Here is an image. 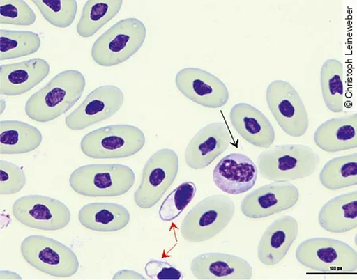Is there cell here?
<instances>
[{
	"mask_svg": "<svg viewBox=\"0 0 357 280\" xmlns=\"http://www.w3.org/2000/svg\"><path fill=\"white\" fill-rule=\"evenodd\" d=\"M85 77L77 70L63 71L26 102L25 111L29 118L37 123H49L63 116L82 98Z\"/></svg>",
	"mask_w": 357,
	"mask_h": 280,
	"instance_id": "6da1fadb",
	"label": "cell"
},
{
	"mask_svg": "<svg viewBox=\"0 0 357 280\" xmlns=\"http://www.w3.org/2000/svg\"><path fill=\"white\" fill-rule=\"evenodd\" d=\"M320 157L312 147L280 145L268 148L257 157V167L263 178L273 182H290L314 173Z\"/></svg>",
	"mask_w": 357,
	"mask_h": 280,
	"instance_id": "7a4b0ae2",
	"label": "cell"
},
{
	"mask_svg": "<svg viewBox=\"0 0 357 280\" xmlns=\"http://www.w3.org/2000/svg\"><path fill=\"white\" fill-rule=\"evenodd\" d=\"M133 169L123 164H88L75 170L69 178L72 189L91 198L118 197L135 185Z\"/></svg>",
	"mask_w": 357,
	"mask_h": 280,
	"instance_id": "3957f363",
	"label": "cell"
},
{
	"mask_svg": "<svg viewBox=\"0 0 357 280\" xmlns=\"http://www.w3.org/2000/svg\"><path fill=\"white\" fill-rule=\"evenodd\" d=\"M146 34V28L141 20H120L96 39L91 48L92 59L102 67L122 64L142 48Z\"/></svg>",
	"mask_w": 357,
	"mask_h": 280,
	"instance_id": "277c9868",
	"label": "cell"
},
{
	"mask_svg": "<svg viewBox=\"0 0 357 280\" xmlns=\"http://www.w3.org/2000/svg\"><path fill=\"white\" fill-rule=\"evenodd\" d=\"M235 204L224 195H213L199 202L182 221L181 233L189 243L208 241L221 233L232 220Z\"/></svg>",
	"mask_w": 357,
	"mask_h": 280,
	"instance_id": "5b68a950",
	"label": "cell"
},
{
	"mask_svg": "<svg viewBox=\"0 0 357 280\" xmlns=\"http://www.w3.org/2000/svg\"><path fill=\"white\" fill-rule=\"evenodd\" d=\"M146 144V136L135 125H107L86 134L80 142L85 156L92 159H120L135 155Z\"/></svg>",
	"mask_w": 357,
	"mask_h": 280,
	"instance_id": "8992f818",
	"label": "cell"
},
{
	"mask_svg": "<svg viewBox=\"0 0 357 280\" xmlns=\"http://www.w3.org/2000/svg\"><path fill=\"white\" fill-rule=\"evenodd\" d=\"M296 259L308 270L321 273L357 271V253L348 244L329 238L305 240L296 249Z\"/></svg>",
	"mask_w": 357,
	"mask_h": 280,
	"instance_id": "52a82bcc",
	"label": "cell"
},
{
	"mask_svg": "<svg viewBox=\"0 0 357 280\" xmlns=\"http://www.w3.org/2000/svg\"><path fill=\"white\" fill-rule=\"evenodd\" d=\"M20 249L29 265L49 276L71 277L79 270L77 256L70 248L54 239L29 236L23 240Z\"/></svg>",
	"mask_w": 357,
	"mask_h": 280,
	"instance_id": "ba28073f",
	"label": "cell"
},
{
	"mask_svg": "<svg viewBox=\"0 0 357 280\" xmlns=\"http://www.w3.org/2000/svg\"><path fill=\"white\" fill-rule=\"evenodd\" d=\"M180 168L176 153L162 148L149 157L144 166L141 185L135 192L138 208L147 210L156 205L174 184Z\"/></svg>",
	"mask_w": 357,
	"mask_h": 280,
	"instance_id": "9c48e42d",
	"label": "cell"
},
{
	"mask_svg": "<svg viewBox=\"0 0 357 280\" xmlns=\"http://www.w3.org/2000/svg\"><path fill=\"white\" fill-rule=\"evenodd\" d=\"M267 104L280 128L291 137L299 138L307 132L308 114L301 95L284 81H274L266 91Z\"/></svg>",
	"mask_w": 357,
	"mask_h": 280,
	"instance_id": "30bf717a",
	"label": "cell"
},
{
	"mask_svg": "<svg viewBox=\"0 0 357 280\" xmlns=\"http://www.w3.org/2000/svg\"><path fill=\"white\" fill-rule=\"evenodd\" d=\"M15 219L23 226L45 231H56L71 221L65 203L47 196L29 195L16 200L13 207Z\"/></svg>",
	"mask_w": 357,
	"mask_h": 280,
	"instance_id": "8fae6325",
	"label": "cell"
},
{
	"mask_svg": "<svg viewBox=\"0 0 357 280\" xmlns=\"http://www.w3.org/2000/svg\"><path fill=\"white\" fill-rule=\"evenodd\" d=\"M123 91L114 85H105L90 93L76 110L66 118L72 130H83L112 118L123 105Z\"/></svg>",
	"mask_w": 357,
	"mask_h": 280,
	"instance_id": "7c38bea8",
	"label": "cell"
},
{
	"mask_svg": "<svg viewBox=\"0 0 357 280\" xmlns=\"http://www.w3.org/2000/svg\"><path fill=\"white\" fill-rule=\"evenodd\" d=\"M298 199L296 185L289 182H274L247 195L241 203V210L251 219L268 218L295 207Z\"/></svg>",
	"mask_w": 357,
	"mask_h": 280,
	"instance_id": "4fadbf2b",
	"label": "cell"
},
{
	"mask_svg": "<svg viewBox=\"0 0 357 280\" xmlns=\"http://www.w3.org/2000/svg\"><path fill=\"white\" fill-rule=\"evenodd\" d=\"M176 85L186 98L211 109L222 107L229 99L226 84L201 68H183L176 74Z\"/></svg>",
	"mask_w": 357,
	"mask_h": 280,
	"instance_id": "5bb4252c",
	"label": "cell"
},
{
	"mask_svg": "<svg viewBox=\"0 0 357 280\" xmlns=\"http://www.w3.org/2000/svg\"><path fill=\"white\" fill-rule=\"evenodd\" d=\"M232 136L224 123H213L202 128L190 141L184 153L189 168L203 169L209 166L226 151Z\"/></svg>",
	"mask_w": 357,
	"mask_h": 280,
	"instance_id": "9a60e30c",
	"label": "cell"
},
{
	"mask_svg": "<svg viewBox=\"0 0 357 280\" xmlns=\"http://www.w3.org/2000/svg\"><path fill=\"white\" fill-rule=\"evenodd\" d=\"M258 176L257 165L243 153H229L218 162L213 173L218 188L229 195H241L255 186Z\"/></svg>",
	"mask_w": 357,
	"mask_h": 280,
	"instance_id": "2e32d148",
	"label": "cell"
},
{
	"mask_svg": "<svg viewBox=\"0 0 357 280\" xmlns=\"http://www.w3.org/2000/svg\"><path fill=\"white\" fill-rule=\"evenodd\" d=\"M49 63L42 59L3 65L0 67V93L7 96L25 94L47 77Z\"/></svg>",
	"mask_w": 357,
	"mask_h": 280,
	"instance_id": "e0dca14e",
	"label": "cell"
},
{
	"mask_svg": "<svg viewBox=\"0 0 357 280\" xmlns=\"http://www.w3.org/2000/svg\"><path fill=\"white\" fill-rule=\"evenodd\" d=\"M298 224L295 218L285 215L271 224L258 244L257 256L263 265L273 266L284 258L295 242Z\"/></svg>",
	"mask_w": 357,
	"mask_h": 280,
	"instance_id": "ac0fdd59",
	"label": "cell"
},
{
	"mask_svg": "<svg viewBox=\"0 0 357 280\" xmlns=\"http://www.w3.org/2000/svg\"><path fill=\"white\" fill-rule=\"evenodd\" d=\"M198 279H251L252 267L241 257L226 254L206 253L195 257L191 264Z\"/></svg>",
	"mask_w": 357,
	"mask_h": 280,
	"instance_id": "d6986e66",
	"label": "cell"
},
{
	"mask_svg": "<svg viewBox=\"0 0 357 280\" xmlns=\"http://www.w3.org/2000/svg\"><path fill=\"white\" fill-rule=\"evenodd\" d=\"M229 119L237 133L250 144L264 148L273 144L274 127L268 118L255 107L239 102L230 111Z\"/></svg>",
	"mask_w": 357,
	"mask_h": 280,
	"instance_id": "ffe728a7",
	"label": "cell"
},
{
	"mask_svg": "<svg viewBox=\"0 0 357 280\" xmlns=\"http://www.w3.org/2000/svg\"><path fill=\"white\" fill-rule=\"evenodd\" d=\"M314 140L326 153L354 150L357 148V114L327 120L316 130Z\"/></svg>",
	"mask_w": 357,
	"mask_h": 280,
	"instance_id": "44dd1931",
	"label": "cell"
},
{
	"mask_svg": "<svg viewBox=\"0 0 357 280\" xmlns=\"http://www.w3.org/2000/svg\"><path fill=\"white\" fill-rule=\"evenodd\" d=\"M80 224L96 232H116L128 226L129 210L113 203H92L84 205L79 212Z\"/></svg>",
	"mask_w": 357,
	"mask_h": 280,
	"instance_id": "7402d4cb",
	"label": "cell"
},
{
	"mask_svg": "<svg viewBox=\"0 0 357 280\" xmlns=\"http://www.w3.org/2000/svg\"><path fill=\"white\" fill-rule=\"evenodd\" d=\"M319 222L327 232L343 233L357 226V192L353 191L331 199L319 214Z\"/></svg>",
	"mask_w": 357,
	"mask_h": 280,
	"instance_id": "603a6c76",
	"label": "cell"
},
{
	"mask_svg": "<svg viewBox=\"0 0 357 280\" xmlns=\"http://www.w3.org/2000/svg\"><path fill=\"white\" fill-rule=\"evenodd\" d=\"M42 141V133L30 124L20 121L0 123V152L3 155L31 153L36 150Z\"/></svg>",
	"mask_w": 357,
	"mask_h": 280,
	"instance_id": "cb8c5ba5",
	"label": "cell"
},
{
	"mask_svg": "<svg viewBox=\"0 0 357 280\" xmlns=\"http://www.w3.org/2000/svg\"><path fill=\"white\" fill-rule=\"evenodd\" d=\"M319 179L322 185L333 192L357 185V153L330 160L322 168Z\"/></svg>",
	"mask_w": 357,
	"mask_h": 280,
	"instance_id": "d4e9b609",
	"label": "cell"
},
{
	"mask_svg": "<svg viewBox=\"0 0 357 280\" xmlns=\"http://www.w3.org/2000/svg\"><path fill=\"white\" fill-rule=\"evenodd\" d=\"M344 66L341 61L328 59L321 70L322 97L328 110L333 113L344 111Z\"/></svg>",
	"mask_w": 357,
	"mask_h": 280,
	"instance_id": "484cf974",
	"label": "cell"
},
{
	"mask_svg": "<svg viewBox=\"0 0 357 280\" xmlns=\"http://www.w3.org/2000/svg\"><path fill=\"white\" fill-rule=\"evenodd\" d=\"M123 3L119 0L86 2L77 26L79 36L84 38L95 36L119 14Z\"/></svg>",
	"mask_w": 357,
	"mask_h": 280,
	"instance_id": "4316f807",
	"label": "cell"
},
{
	"mask_svg": "<svg viewBox=\"0 0 357 280\" xmlns=\"http://www.w3.org/2000/svg\"><path fill=\"white\" fill-rule=\"evenodd\" d=\"M38 33L24 31H0V57L1 61L20 59L36 54L41 47Z\"/></svg>",
	"mask_w": 357,
	"mask_h": 280,
	"instance_id": "83f0119b",
	"label": "cell"
},
{
	"mask_svg": "<svg viewBox=\"0 0 357 280\" xmlns=\"http://www.w3.org/2000/svg\"><path fill=\"white\" fill-rule=\"evenodd\" d=\"M44 19L59 28H67L76 18L78 3L75 0H36L33 2Z\"/></svg>",
	"mask_w": 357,
	"mask_h": 280,
	"instance_id": "f1b7e54d",
	"label": "cell"
},
{
	"mask_svg": "<svg viewBox=\"0 0 357 280\" xmlns=\"http://www.w3.org/2000/svg\"><path fill=\"white\" fill-rule=\"evenodd\" d=\"M197 194V186L192 182H184L167 197L159 210V216L164 221H172L180 216L191 203Z\"/></svg>",
	"mask_w": 357,
	"mask_h": 280,
	"instance_id": "f546056e",
	"label": "cell"
},
{
	"mask_svg": "<svg viewBox=\"0 0 357 280\" xmlns=\"http://www.w3.org/2000/svg\"><path fill=\"white\" fill-rule=\"evenodd\" d=\"M0 24L28 26L36 21V15L25 1H0Z\"/></svg>",
	"mask_w": 357,
	"mask_h": 280,
	"instance_id": "4dcf8cb0",
	"label": "cell"
},
{
	"mask_svg": "<svg viewBox=\"0 0 357 280\" xmlns=\"http://www.w3.org/2000/svg\"><path fill=\"white\" fill-rule=\"evenodd\" d=\"M1 193L2 196L13 195L20 192L26 184V176L16 164L9 162L1 161Z\"/></svg>",
	"mask_w": 357,
	"mask_h": 280,
	"instance_id": "1f68e13d",
	"label": "cell"
},
{
	"mask_svg": "<svg viewBox=\"0 0 357 280\" xmlns=\"http://www.w3.org/2000/svg\"><path fill=\"white\" fill-rule=\"evenodd\" d=\"M146 273L151 279H182L183 273L174 266L165 261L149 260L145 267Z\"/></svg>",
	"mask_w": 357,
	"mask_h": 280,
	"instance_id": "d6a6232c",
	"label": "cell"
},
{
	"mask_svg": "<svg viewBox=\"0 0 357 280\" xmlns=\"http://www.w3.org/2000/svg\"><path fill=\"white\" fill-rule=\"evenodd\" d=\"M114 279H146L141 274L131 270H122L114 274Z\"/></svg>",
	"mask_w": 357,
	"mask_h": 280,
	"instance_id": "836d02e7",
	"label": "cell"
}]
</instances>
